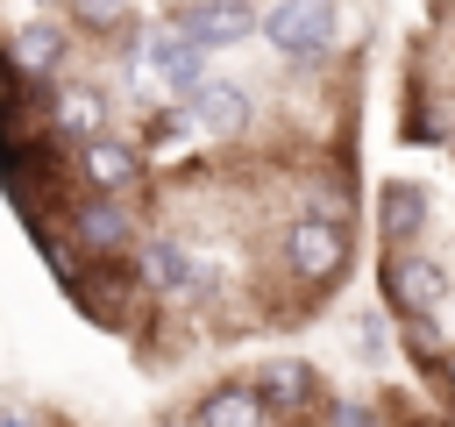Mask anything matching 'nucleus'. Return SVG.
<instances>
[{
    "label": "nucleus",
    "mask_w": 455,
    "mask_h": 427,
    "mask_svg": "<svg viewBox=\"0 0 455 427\" xmlns=\"http://www.w3.org/2000/svg\"><path fill=\"white\" fill-rule=\"evenodd\" d=\"M284 263L306 285H334L348 270V221L341 214H299L284 228Z\"/></svg>",
    "instance_id": "nucleus-1"
},
{
    "label": "nucleus",
    "mask_w": 455,
    "mask_h": 427,
    "mask_svg": "<svg viewBox=\"0 0 455 427\" xmlns=\"http://www.w3.org/2000/svg\"><path fill=\"white\" fill-rule=\"evenodd\" d=\"M256 28H263V43H270L277 57H299V64H306V57H320V50L334 43L341 7H334V0H277Z\"/></svg>",
    "instance_id": "nucleus-2"
},
{
    "label": "nucleus",
    "mask_w": 455,
    "mask_h": 427,
    "mask_svg": "<svg viewBox=\"0 0 455 427\" xmlns=\"http://www.w3.org/2000/svg\"><path fill=\"white\" fill-rule=\"evenodd\" d=\"M135 64H142V71H156L171 93H192V85L206 78V43H192L185 28H156V36H142V43H135Z\"/></svg>",
    "instance_id": "nucleus-3"
},
{
    "label": "nucleus",
    "mask_w": 455,
    "mask_h": 427,
    "mask_svg": "<svg viewBox=\"0 0 455 427\" xmlns=\"http://www.w3.org/2000/svg\"><path fill=\"white\" fill-rule=\"evenodd\" d=\"M384 299L398 306V313H434L441 299H448V270L434 263V256H391L384 263Z\"/></svg>",
    "instance_id": "nucleus-4"
},
{
    "label": "nucleus",
    "mask_w": 455,
    "mask_h": 427,
    "mask_svg": "<svg viewBox=\"0 0 455 427\" xmlns=\"http://www.w3.org/2000/svg\"><path fill=\"white\" fill-rule=\"evenodd\" d=\"M71 242L85 256H121L135 242V221H128V206H114V192H100V199H78L71 206Z\"/></svg>",
    "instance_id": "nucleus-5"
},
{
    "label": "nucleus",
    "mask_w": 455,
    "mask_h": 427,
    "mask_svg": "<svg viewBox=\"0 0 455 427\" xmlns=\"http://www.w3.org/2000/svg\"><path fill=\"white\" fill-rule=\"evenodd\" d=\"M178 28L206 50H228V43L256 36V7L249 0H192V7H178Z\"/></svg>",
    "instance_id": "nucleus-6"
},
{
    "label": "nucleus",
    "mask_w": 455,
    "mask_h": 427,
    "mask_svg": "<svg viewBox=\"0 0 455 427\" xmlns=\"http://www.w3.org/2000/svg\"><path fill=\"white\" fill-rule=\"evenodd\" d=\"M249 384H256L263 413H320V377H313V363L277 356V363H263Z\"/></svg>",
    "instance_id": "nucleus-7"
},
{
    "label": "nucleus",
    "mask_w": 455,
    "mask_h": 427,
    "mask_svg": "<svg viewBox=\"0 0 455 427\" xmlns=\"http://www.w3.org/2000/svg\"><path fill=\"white\" fill-rule=\"evenodd\" d=\"M185 121H192L199 135H235V128L249 121V93H242L235 78H199V85L185 93Z\"/></svg>",
    "instance_id": "nucleus-8"
},
{
    "label": "nucleus",
    "mask_w": 455,
    "mask_h": 427,
    "mask_svg": "<svg viewBox=\"0 0 455 427\" xmlns=\"http://www.w3.org/2000/svg\"><path fill=\"white\" fill-rule=\"evenodd\" d=\"M71 164H78V178H85L92 192H121V185H135V171H142V157H135L128 142L100 135V128L78 142V157H71Z\"/></svg>",
    "instance_id": "nucleus-9"
},
{
    "label": "nucleus",
    "mask_w": 455,
    "mask_h": 427,
    "mask_svg": "<svg viewBox=\"0 0 455 427\" xmlns=\"http://www.w3.org/2000/svg\"><path fill=\"white\" fill-rule=\"evenodd\" d=\"M377 228H384V242H391V249H405V242L427 228V192H419V185H405V178H391V185L377 192Z\"/></svg>",
    "instance_id": "nucleus-10"
},
{
    "label": "nucleus",
    "mask_w": 455,
    "mask_h": 427,
    "mask_svg": "<svg viewBox=\"0 0 455 427\" xmlns=\"http://www.w3.org/2000/svg\"><path fill=\"white\" fill-rule=\"evenodd\" d=\"M199 263L178 249V242H142V256H135V278L156 292V299H178V292H192L199 278H192Z\"/></svg>",
    "instance_id": "nucleus-11"
},
{
    "label": "nucleus",
    "mask_w": 455,
    "mask_h": 427,
    "mask_svg": "<svg viewBox=\"0 0 455 427\" xmlns=\"http://www.w3.org/2000/svg\"><path fill=\"white\" fill-rule=\"evenodd\" d=\"M192 420H206V427H256L263 399H256V384H220V391H206L192 406Z\"/></svg>",
    "instance_id": "nucleus-12"
},
{
    "label": "nucleus",
    "mask_w": 455,
    "mask_h": 427,
    "mask_svg": "<svg viewBox=\"0 0 455 427\" xmlns=\"http://www.w3.org/2000/svg\"><path fill=\"white\" fill-rule=\"evenodd\" d=\"M57 57H64V36H57L50 21H28V28L14 36V64H21L28 78H43V71H57Z\"/></svg>",
    "instance_id": "nucleus-13"
},
{
    "label": "nucleus",
    "mask_w": 455,
    "mask_h": 427,
    "mask_svg": "<svg viewBox=\"0 0 455 427\" xmlns=\"http://www.w3.org/2000/svg\"><path fill=\"white\" fill-rule=\"evenodd\" d=\"M50 121H57L64 135H92V128L107 121V100H100L92 85H78V93H57V100H50Z\"/></svg>",
    "instance_id": "nucleus-14"
},
{
    "label": "nucleus",
    "mask_w": 455,
    "mask_h": 427,
    "mask_svg": "<svg viewBox=\"0 0 455 427\" xmlns=\"http://www.w3.org/2000/svg\"><path fill=\"white\" fill-rule=\"evenodd\" d=\"M405 356H412L419 370H427V363H434V370L448 363V334H441L434 313H405Z\"/></svg>",
    "instance_id": "nucleus-15"
},
{
    "label": "nucleus",
    "mask_w": 455,
    "mask_h": 427,
    "mask_svg": "<svg viewBox=\"0 0 455 427\" xmlns=\"http://www.w3.org/2000/svg\"><path fill=\"white\" fill-rule=\"evenodd\" d=\"M71 21H85V28H121V21H128V0H71Z\"/></svg>",
    "instance_id": "nucleus-16"
},
{
    "label": "nucleus",
    "mask_w": 455,
    "mask_h": 427,
    "mask_svg": "<svg viewBox=\"0 0 455 427\" xmlns=\"http://www.w3.org/2000/svg\"><path fill=\"white\" fill-rule=\"evenodd\" d=\"M355 349H363V356L377 363V356H384V320H363V334H355Z\"/></svg>",
    "instance_id": "nucleus-17"
}]
</instances>
